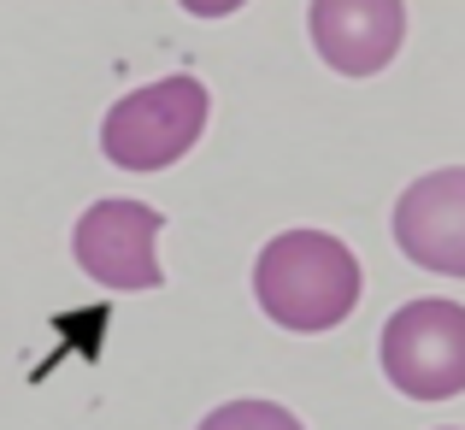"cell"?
Returning <instances> with one entry per match:
<instances>
[{
    "mask_svg": "<svg viewBox=\"0 0 465 430\" xmlns=\"http://www.w3.org/2000/svg\"><path fill=\"white\" fill-rule=\"evenodd\" d=\"M395 242L412 265L465 277V165L424 171L395 201Z\"/></svg>",
    "mask_w": 465,
    "mask_h": 430,
    "instance_id": "cell-5",
    "label": "cell"
},
{
    "mask_svg": "<svg viewBox=\"0 0 465 430\" xmlns=\"http://www.w3.org/2000/svg\"><path fill=\"white\" fill-rule=\"evenodd\" d=\"M312 47L341 77H377L401 54L407 6L401 0H312L307 12Z\"/></svg>",
    "mask_w": 465,
    "mask_h": 430,
    "instance_id": "cell-6",
    "label": "cell"
},
{
    "mask_svg": "<svg viewBox=\"0 0 465 430\" xmlns=\"http://www.w3.org/2000/svg\"><path fill=\"white\" fill-rule=\"evenodd\" d=\"M159 230H165V218L142 201H94L77 218L71 248H77V265L94 284L159 289L165 284V272H159Z\"/></svg>",
    "mask_w": 465,
    "mask_h": 430,
    "instance_id": "cell-4",
    "label": "cell"
},
{
    "mask_svg": "<svg viewBox=\"0 0 465 430\" xmlns=\"http://www.w3.org/2000/svg\"><path fill=\"white\" fill-rule=\"evenodd\" d=\"M206 130V89L201 77H165L113 101L101 118V154L124 171H165L201 142Z\"/></svg>",
    "mask_w": 465,
    "mask_h": 430,
    "instance_id": "cell-2",
    "label": "cell"
},
{
    "mask_svg": "<svg viewBox=\"0 0 465 430\" xmlns=\"http://www.w3.org/2000/svg\"><path fill=\"white\" fill-rule=\"evenodd\" d=\"M253 295L272 325L295 330V336H318L360 306V260L330 230H283L260 248Z\"/></svg>",
    "mask_w": 465,
    "mask_h": 430,
    "instance_id": "cell-1",
    "label": "cell"
},
{
    "mask_svg": "<svg viewBox=\"0 0 465 430\" xmlns=\"http://www.w3.org/2000/svg\"><path fill=\"white\" fill-rule=\"evenodd\" d=\"M189 18H230V12H242L248 0H177Z\"/></svg>",
    "mask_w": 465,
    "mask_h": 430,
    "instance_id": "cell-8",
    "label": "cell"
},
{
    "mask_svg": "<svg viewBox=\"0 0 465 430\" xmlns=\"http://www.w3.org/2000/svg\"><path fill=\"white\" fill-rule=\"evenodd\" d=\"M383 377L412 401L465 395V306L407 301L383 325Z\"/></svg>",
    "mask_w": 465,
    "mask_h": 430,
    "instance_id": "cell-3",
    "label": "cell"
},
{
    "mask_svg": "<svg viewBox=\"0 0 465 430\" xmlns=\"http://www.w3.org/2000/svg\"><path fill=\"white\" fill-rule=\"evenodd\" d=\"M201 430H307V425L277 401H224L201 419Z\"/></svg>",
    "mask_w": 465,
    "mask_h": 430,
    "instance_id": "cell-7",
    "label": "cell"
}]
</instances>
